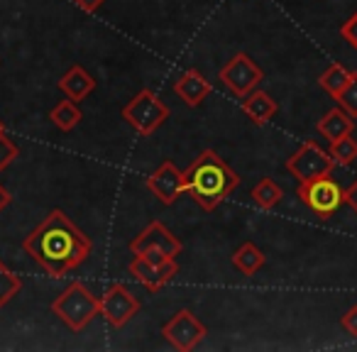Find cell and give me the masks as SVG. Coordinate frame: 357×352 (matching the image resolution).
Returning a JSON list of instances; mask_svg holds the SVG:
<instances>
[{
    "instance_id": "obj_1",
    "label": "cell",
    "mask_w": 357,
    "mask_h": 352,
    "mask_svg": "<svg viewBox=\"0 0 357 352\" xmlns=\"http://www.w3.org/2000/svg\"><path fill=\"white\" fill-rule=\"evenodd\" d=\"M22 247L50 277H64L91 257L93 243L64 211L54 208L27 235Z\"/></svg>"
},
{
    "instance_id": "obj_2",
    "label": "cell",
    "mask_w": 357,
    "mask_h": 352,
    "mask_svg": "<svg viewBox=\"0 0 357 352\" xmlns=\"http://www.w3.org/2000/svg\"><path fill=\"white\" fill-rule=\"evenodd\" d=\"M240 181L243 176L235 174L218 152L204 149L184 171V194H189L199 208L215 211Z\"/></svg>"
},
{
    "instance_id": "obj_3",
    "label": "cell",
    "mask_w": 357,
    "mask_h": 352,
    "mask_svg": "<svg viewBox=\"0 0 357 352\" xmlns=\"http://www.w3.org/2000/svg\"><path fill=\"white\" fill-rule=\"evenodd\" d=\"M52 313L66 328H71L74 332H81L84 328H89L96 321V316H100V298L86 284L71 282L52 301Z\"/></svg>"
},
{
    "instance_id": "obj_4",
    "label": "cell",
    "mask_w": 357,
    "mask_h": 352,
    "mask_svg": "<svg viewBox=\"0 0 357 352\" xmlns=\"http://www.w3.org/2000/svg\"><path fill=\"white\" fill-rule=\"evenodd\" d=\"M296 196L318 220H331L345 206V189L333 179L331 174L298 181Z\"/></svg>"
},
{
    "instance_id": "obj_5",
    "label": "cell",
    "mask_w": 357,
    "mask_h": 352,
    "mask_svg": "<svg viewBox=\"0 0 357 352\" xmlns=\"http://www.w3.org/2000/svg\"><path fill=\"white\" fill-rule=\"evenodd\" d=\"M120 115H123V120L135 132L147 137V135L157 132V130L167 123L172 110H169V105L164 103L152 89H142L130 103L123 105Z\"/></svg>"
},
{
    "instance_id": "obj_6",
    "label": "cell",
    "mask_w": 357,
    "mask_h": 352,
    "mask_svg": "<svg viewBox=\"0 0 357 352\" xmlns=\"http://www.w3.org/2000/svg\"><path fill=\"white\" fill-rule=\"evenodd\" d=\"M218 79L223 81V86L233 95L245 98V95L252 93V91L264 81V71L250 54L238 52L233 59L223 64V69L218 71Z\"/></svg>"
},
{
    "instance_id": "obj_7",
    "label": "cell",
    "mask_w": 357,
    "mask_h": 352,
    "mask_svg": "<svg viewBox=\"0 0 357 352\" xmlns=\"http://www.w3.org/2000/svg\"><path fill=\"white\" fill-rule=\"evenodd\" d=\"M164 340L172 347H176L178 352H189L208 335V328L199 316H194V311L189 308H178L172 318L162 326Z\"/></svg>"
},
{
    "instance_id": "obj_8",
    "label": "cell",
    "mask_w": 357,
    "mask_h": 352,
    "mask_svg": "<svg viewBox=\"0 0 357 352\" xmlns=\"http://www.w3.org/2000/svg\"><path fill=\"white\" fill-rule=\"evenodd\" d=\"M335 162L333 157L316 142V139H306L291 157L287 159V171L291 174L296 181L316 179L323 174H331Z\"/></svg>"
},
{
    "instance_id": "obj_9",
    "label": "cell",
    "mask_w": 357,
    "mask_h": 352,
    "mask_svg": "<svg viewBox=\"0 0 357 352\" xmlns=\"http://www.w3.org/2000/svg\"><path fill=\"white\" fill-rule=\"evenodd\" d=\"M139 308H142L139 298L120 282L110 284V286L103 291V296H100V316H103L113 328H118V330L125 328L135 316H137Z\"/></svg>"
},
{
    "instance_id": "obj_10",
    "label": "cell",
    "mask_w": 357,
    "mask_h": 352,
    "mask_svg": "<svg viewBox=\"0 0 357 352\" xmlns=\"http://www.w3.org/2000/svg\"><path fill=\"white\" fill-rule=\"evenodd\" d=\"M130 252L132 254H144V252H159L167 259H176L184 252V245L162 220H152L147 228L139 235H135L130 240Z\"/></svg>"
},
{
    "instance_id": "obj_11",
    "label": "cell",
    "mask_w": 357,
    "mask_h": 352,
    "mask_svg": "<svg viewBox=\"0 0 357 352\" xmlns=\"http://www.w3.org/2000/svg\"><path fill=\"white\" fill-rule=\"evenodd\" d=\"M128 272L142 284L147 291L157 293L159 289H164L174 277L178 274L176 259H169V262H152L144 254H132L128 264Z\"/></svg>"
},
{
    "instance_id": "obj_12",
    "label": "cell",
    "mask_w": 357,
    "mask_h": 352,
    "mask_svg": "<svg viewBox=\"0 0 357 352\" xmlns=\"http://www.w3.org/2000/svg\"><path fill=\"white\" fill-rule=\"evenodd\" d=\"M147 189L162 206H174L184 194V171H178L174 162L167 159L147 176Z\"/></svg>"
},
{
    "instance_id": "obj_13",
    "label": "cell",
    "mask_w": 357,
    "mask_h": 352,
    "mask_svg": "<svg viewBox=\"0 0 357 352\" xmlns=\"http://www.w3.org/2000/svg\"><path fill=\"white\" fill-rule=\"evenodd\" d=\"M211 91H213V86H211V81L199 69H186L184 74L174 81V93L184 100L189 108H199L211 95Z\"/></svg>"
},
{
    "instance_id": "obj_14",
    "label": "cell",
    "mask_w": 357,
    "mask_h": 352,
    "mask_svg": "<svg viewBox=\"0 0 357 352\" xmlns=\"http://www.w3.org/2000/svg\"><path fill=\"white\" fill-rule=\"evenodd\" d=\"M56 89H59L66 98L79 103V100H86L96 91V79L81 64H74L66 69V74L61 76L59 81H56Z\"/></svg>"
},
{
    "instance_id": "obj_15",
    "label": "cell",
    "mask_w": 357,
    "mask_h": 352,
    "mask_svg": "<svg viewBox=\"0 0 357 352\" xmlns=\"http://www.w3.org/2000/svg\"><path fill=\"white\" fill-rule=\"evenodd\" d=\"M240 100H243V103H240L243 113L248 115V118L252 120L255 125H267L269 120H272L274 115L279 113L277 100H274L272 95L267 93V91L255 89L252 93H248L245 98H240Z\"/></svg>"
},
{
    "instance_id": "obj_16",
    "label": "cell",
    "mask_w": 357,
    "mask_h": 352,
    "mask_svg": "<svg viewBox=\"0 0 357 352\" xmlns=\"http://www.w3.org/2000/svg\"><path fill=\"white\" fill-rule=\"evenodd\" d=\"M352 130H355V118L347 115L340 105L333 108V110H328V113L318 120V132H321L328 142L345 137V135H352Z\"/></svg>"
},
{
    "instance_id": "obj_17",
    "label": "cell",
    "mask_w": 357,
    "mask_h": 352,
    "mask_svg": "<svg viewBox=\"0 0 357 352\" xmlns=\"http://www.w3.org/2000/svg\"><path fill=\"white\" fill-rule=\"evenodd\" d=\"M264 264H267L264 252L255 243H250V240L248 243H243L233 252V267L238 269L243 277H255L259 269H264Z\"/></svg>"
},
{
    "instance_id": "obj_18",
    "label": "cell",
    "mask_w": 357,
    "mask_h": 352,
    "mask_svg": "<svg viewBox=\"0 0 357 352\" xmlns=\"http://www.w3.org/2000/svg\"><path fill=\"white\" fill-rule=\"evenodd\" d=\"M250 199H252V204L257 206V208L274 211L279 204H282L284 189L272 179V176H264V179H259L257 184L252 186V191H250Z\"/></svg>"
},
{
    "instance_id": "obj_19",
    "label": "cell",
    "mask_w": 357,
    "mask_h": 352,
    "mask_svg": "<svg viewBox=\"0 0 357 352\" xmlns=\"http://www.w3.org/2000/svg\"><path fill=\"white\" fill-rule=\"evenodd\" d=\"M50 120L56 130H61V132H71V130L84 120V110L79 108L76 100L64 98L50 110Z\"/></svg>"
},
{
    "instance_id": "obj_20",
    "label": "cell",
    "mask_w": 357,
    "mask_h": 352,
    "mask_svg": "<svg viewBox=\"0 0 357 352\" xmlns=\"http://www.w3.org/2000/svg\"><path fill=\"white\" fill-rule=\"evenodd\" d=\"M352 79V71L347 69V66L342 64H331L326 71H323L321 76H318V84H321V89L326 91V93H331L333 98H337V95L342 93V89L347 86V81Z\"/></svg>"
},
{
    "instance_id": "obj_21",
    "label": "cell",
    "mask_w": 357,
    "mask_h": 352,
    "mask_svg": "<svg viewBox=\"0 0 357 352\" xmlns=\"http://www.w3.org/2000/svg\"><path fill=\"white\" fill-rule=\"evenodd\" d=\"M328 154L333 157V162L340 164V167H350L357 162V139L352 135H345L340 139H333Z\"/></svg>"
},
{
    "instance_id": "obj_22",
    "label": "cell",
    "mask_w": 357,
    "mask_h": 352,
    "mask_svg": "<svg viewBox=\"0 0 357 352\" xmlns=\"http://www.w3.org/2000/svg\"><path fill=\"white\" fill-rule=\"evenodd\" d=\"M20 289H22V279L0 259V308L8 306L20 293Z\"/></svg>"
},
{
    "instance_id": "obj_23",
    "label": "cell",
    "mask_w": 357,
    "mask_h": 352,
    "mask_svg": "<svg viewBox=\"0 0 357 352\" xmlns=\"http://www.w3.org/2000/svg\"><path fill=\"white\" fill-rule=\"evenodd\" d=\"M335 100L347 115H352L357 120V71H352V79L347 81V86L342 89V93Z\"/></svg>"
},
{
    "instance_id": "obj_24",
    "label": "cell",
    "mask_w": 357,
    "mask_h": 352,
    "mask_svg": "<svg viewBox=\"0 0 357 352\" xmlns=\"http://www.w3.org/2000/svg\"><path fill=\"white\" fill-rule=\"evenodd\" d=\"M17 154H20V149H17V144L8 137L6 125H3V120H0V171H6V169L17 159Z\"/></svg>"
},
{
    "instance_id": "obj_25",
    "label": "cell",
    "mask_w": 357,
    "mask_h": 352,
    "mask_svg": "<svg viewBox=\"0 0 357 352\" xmlns=\"http://www.w3.org/2000/svg\"><path fill=\"white\" fill-rule=\"evenodd\" d=\"M340 37L347 42V45L352 47V49L357 52V10H355V15H350L345 22H342V27H340Z\"/></svg>"
},
{
    "instance_id": "obj_26",
    "label": "cell",
    "mask_w": 357,
    "mask_h": 352,
    "mask_svg": "<svg viewBox=\"0 0 357 352\" xmlns=\"http://www.w3.org/2000/svg\"><path fill=\"white\" fill-rule=\"evenodd\" d=\"M340 326H342V330H345L347 335L357 337V303L347 308L345 316L340 318Z\"/></svg>"
},
{
    "instance_id": "obj_27",
    "label": "cell",
    "mask_w": 357,
    "mask_h": 352,
    "mask_svg": "<svg viewBox=\"0 0 357 352\" xmlns=\"http://www.w3.org/2000/svg\"><path fill=\"white\" fill-rule=\"evenodd\" d=\"M71 3H74V6L79 8V10L91 13V15H93V13H98L100 8H103L105 0H71Z\"/></svg>"
},
{
    "instance_id": "obj_28",
    "label": "cell",
    "mask_w": 357,
    "mask_h": 352,
    "mask_svg": "<svg viewBox=\"0 0 357 352\" xmlns=\"http://www.w3.org/2000/svg\"><path fill=\"white\" fill-rule=\"evenodd\" d=\"M345 204L350 206V208H352V211H355V213H357V179L352 181V184H350V186H347V189H345Z\"/></svg>"
},
{
    "instance_id": "obj_29",
    "label": "cell",
    "mask_w": 357,
    "mask_h": 352,
    "mask_svg": "<svg viewBox=\"0 0 357 352\" xmlns=\"http://www.w3.org/2000/svg\"><path fill=\"white\" fill-rule=\"evenodd\" d=\"M10 204H13V196H10V191H8L6 186L0 184V213H3V211H6Z\"/></svg>"
}]
</instances>
